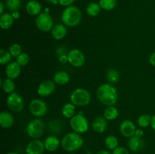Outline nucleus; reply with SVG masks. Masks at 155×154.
<instances>
[{"instance_id":"obj_46","label":"nucleus","mask_w":155,"mask_h":154,"mask_svg":"<svg viewBox=\"0 0 155 154\" xmlns=\"http://www.w3.org/2000/svg\"><path fill=\"white\" fill-rule=\"evenodd\" d=\"M6 154H19V153L17 152H7Z\"/></svg>"},{"instance_id":"obj_7","label":"nucleus","mask_w":155,"mask_h":154,"mask_svg":"<svg viewBox=\"0 0 155 154\" xmlns=\"http://www.w3.org/2000/svg\"><path fill=\"white\" fill-rule=\"evenodd\" d=\"M36 26L40 31L49 32L54 27V21L49 12L42 11L37 15L35 20Z\"/></svg>"},{"instance_id":"obj_39","label":"nucleus","mask_w":155,"mask_h":154,"mask_svg":"<svg viewBox=\"0 0 155 154\" xmlns=\"http://www.w3.org/2000/svg\"><path fill=\"white\" fill-rule=\"evenodd\" d=\"M149 63L151 66L155 67V51L151 53V54L149 57Z\"/></svg>"},{"instance_id":"obj_25","label":"nucleus","mask_w":155,"mask_h":154,"mask_svg":"<svg viewBox=\"0 0 155 154\" xmlns=\"http://www.w3.org/2000/svg\"><path fill=\"white\" fill-rule=\"evenodd\" d=\"M76 106L72 103H66L61 108V113L64 117L67 119H71L76 115Z\"/></svg>"},{"instance_id":"obj_2","label":"nucleus","mask_w":155,"mask_h":154,"mask_svg":"<svg viewBox=\"0 0 155 154\" xmlns=\"http://www.w3.org/2000/svg\"><path fill=\"white\" fill-rule=\"evenodd\" d=\"M84 140L80 134L77 132H69L65 134L61 140V146L62 149L68 152H74L77 151L83 146Z\"/></svg>"},{"instance_id":"obj_3","label":"nucleus","mask_w":155,"mask_h":154,"mask_svg":"<svg viewBox=\"0 0 155 154\" xmlns=\"http://www.w3.org/2000/svg\"><path fill=\"white\" fill-rule=\"evenodd\" d=\"M62 23L66 27H74L79 25L82 20V12L78 7L71 5L64 9L61 16Z\"/></svg>"},{"instance_id":"obj_37","label":"nucleus","mask_w":155,"mask_h":154,"mask_svg":"<svg viewBox=\"0 0 155 154\" xmlns=\"http://www.w3.org/2000/svg\"><path fill=\"white\" fill-rule=\"evenodd\" d=\"M56 53H57L58 56H61V55H63V54H68V49L66 48L65 46H59L58 48L57 51H56Z\"/></svg>"},{"instance_id":"obj_29","label":"nucleus","mask_w":155,"mask_h":154,"mask_svg":"<svg viewBox=\"0 0 155 154\" xmlns=\"http://www.w3.org/2000/svg\"><path fill=\"white\" fill-rule=\"evenodd\" d=\"M5 4L6 8L11 12L19 11L22 5L21 0H6Z\"/></svg>"},{"instance_id":"obj_21","label":"nucleus","mask_w":155,"mask_h":154,"mask_svg":"<svg viewBox=\"0 0 155 154\" xmlns=\"http://www.w3.org/2000/svg\"><path fill=\"white\" fill-rule=\"evenodd\" d=\"M70 75L68 72L64 70L57 71L54 74L53 76V81L55 82V84L60 85H64L68 84L70 82Z\"/></svg>"},{"instance_id":"obj_8","label":"nucleus","mask_w":155,"mask_h":154,"mask_svg":"<svg viewBox=\"0 0 155 154\" xmlns=\"http://www.w3.org/2000/svg\"><path fill=\"white\" fill-rule=\"evenodd\" d=\"M29 110L33 116L40 118L45 116L48 112V106L46 103L42 99L35 98L30 102Z\"/></svg>"},{"instance_id":"obj_16","label":"nucleus","mask_w":155,"mask_h":154,"mask_svg":"<svg viewBox=\"0 0 155 154\" xmlns=\"http://www.w3.org/2000/svg\"><path fill=\"white\" fill-rule=\"evenodd\" d=\"M107 119L104 117V116H98V117L95 118L92 124V129L95 132L98 133V134H101L104 133L106 131L107 127Z\"/></svg>"},{"instance_id":"obj_14","label":"nucleus","mask_w":155,"mask_h":154,"mask_svg":"<svg viewBox=\"0 0 155 154\" xmlns=\"http://www.w3.org/2000/svg\"><path fill=\"white\" fill-rule=\"evenodd\" d=\"M21 72V66L17 61H12L6 65L5 75L7 78L16 79L20 76Z\"/></svg>"},{"instance_id":"obj_23","label":"nucleus","mask_w":155,"mask_h":154,"mask_svg":"<svg viewBox=\"0 0 155 154\" xmlns=\"http://www.w3.org/2000/svg\"><path fill=\"white\" fill-rule=\"evenodd\" d=\"M0 85H1L2 89L5 93L10 95V94L15 92V84L13 79H11L9 78H5L4 79H1Z\"/></svg>"},{"instance_id":"obj_34","label":"nucleus","mask_w":155,"mask_h":154,"mask_svg":"<svg viewBox=\"0 0 155 154\" xmlns=\"http://www.w3.org/2000/svg\"><path fill=\"white\" fill-rule=\"evenodd\" d=\"M16 61L21 65V66H25L26 65L28 64L30 61V56L27 53L22 52L18 57H16Z\"/></svg>"},{"instance_id":"obj_20","label":"nucleus","mask_w":155,"mask_h":154,"mask_svg":"<svg viewBox=\"0 0 155 154\" xmlns=\"http://www.w3.org/2000/svg\"><path fill=\"white\" fill-rule=\"evenodd\" d=\"M67 27L64 24H57L53 27L51 30V34L53 39L56 40L63 39L67 35Z\"/></svg>"},{"instance_id":"obj_19","label":"nucleus","mask_w":155,"mask_h":154,"mask_svg":"<svg viewBox=\"0 0 155 154\" xmlns=\"http://www.w3.org/2000/svg\"><path fill=\"white\" fill-rule=\"evenodd\" d=\"M145 146V142L142 137H138L136 136H133L130 137L128 140V147L133 152H139L141 151Z\"/></svg>"},{"instance_id":"obj_45","label":"nucleus","mask_w":155,"mask_h":154,"mask_svg":"<svg viewBox=\"0 0 155 154\" xmlns=\"http://www.w3.org/2000/svg\"><path fill=\"white\" fill-rule=\"evenodd\" d=\"M45 1H47L50 4L54 5H58V0H45Z\"/></svg>"},{"instance_id":"obj_36","label":"nucleus","mask_w":155,"mask_h":154,"mask_svg":"<svg viewBox=\"0 0 155 154\" xmlns=\"http://www.w3.org/2000/svg\"><path fill=\"white\" fill-rule=\"evenodd\" d=\"M75 0H58V4L63 7H69V6L73 5Z\"/></svg>"},{"instance_id":"obj_44","label":"nucleus","mask_w":155,"mask_h":154,"mask_svg":"<svg viewBox=\"0 0 155 154\" xmlns=\"http://www.w3.org/2000/svg\"><path fill=\"white\" fill-rule=\"evenodd\" d=\"M96 154H112V153H110V152H109L108 150H107V149H101V150L98 151V152H96Z\"/></svg>"},{"instance_id":"obj_24","label":"nucleus","mask_w":155,"mask_h":154,"mask_svg":"<svg viewBox=\"0 0 155 154\" xmlns=\"http://www.w3.org/2000/svg\"><path fill=\"white\" fill-rule=\"evenodd\" d=\"M119 116V110H117L115 106H108L104 110L103 116L107 119V121L115 120Z\"/></svg>"},{"instance_id":"obj_9","label":"nucleus","mask_w":155,"mask_h":154,"mask_svg":"<svg viewBox=\"0 0 155 154\" xmlns=\"http://www.w3.org/2000/svg\"><path fill=\"white\" fill-rule=\"evenodd\" d=\"M6 105L11 111L14 113H20L24 107V101L19 94L13 92L8 95Z\"/></svg>"},{"instance_id":"obj_40","label":"nucleus","mask_w":155,"mask_h":154,"mask_svg":"<svg viewBox=\"0 0 155 154\" xmlns=\"http://www.w3.org/2000/svg\"><path fill=\"white\" fill-rule=\"evenodd\" d=\"M143 135H144V132L143 131H142V129H141V128H137L134 136H136V137H143Z\"/></svg>"},{"instance_id":"obj_13","label":"nucleus","mask_w":155,"mask_h":154,"mask_svg":"<svg viewBox=\"0 0 155 154\" xmlns=\"http://www.w3.org/2000/svg\"><path fill=\"white\" fill-rule=\"evenodd\" d=\"M136 127L134 122L130 119H125L120 125V131L121 134L125 137H133L135 135L136 131Z\"/></svg>"},{"instance_id":"obj_43","label":"nucleus","mask_w":155,"mask_h":154,"mask_svg":"<svg viewBox=\"0 0 155 154\" xmlns=\"http://www.w3.org/2000/svg\"><path fill=\"white\" fill-rule=\"evenodd\" d=\"M150 126L151 127L153 130L155 131V114L151 116V125Z\"/></svg>"},{"instance_id":"obj_27","label":"nucleus","mask_w":155,"mask_h":154,"mask_svg":"<svg viewBox=\"0 0 155 154\" xmlns=\"http://www.w3.org/2000/svg\"><path fill=\"white\" fill-rule=\"evenodd\" d=\"M118 144H119V140L116 136L108 135L104 139V145H105L107 149L114 150L117 146H119Z\"/></svg>"},{"instance_id":"obj_31","label":"nucleus","mask_w":155,"mask_h":154,"mask_svg":"<svg viewBox=\"0 0 155 154\" xmlns=\"http://www.w3.org/2000/svg\"><path fill=\"white\" fill-rule=\"evenodd\" d=\"M151 116L148 114H143L138 119L137 123L141 128H147L151 125Z\"/></svg>"},{"instance_id":"obj_28","label":"nucleus","mask_w":155,"mask_h":154,"mask_svg":"<svg viewBox=\"0 0 155 154\" xmlns=\"http://www.w3.org/2000/svg\"><path fill=\"white\" fill-rule=\"evenodd\" d=\"M106 79L108 83L115 84L120 80V72L115 69H110L107 71L106 73Z\"/></svg>"},{"instance_id":"obj_15","label":"nucleus","mask_w":155,"mask_h":154,"mask_svg":"<svg viewBox=\"0 0 155 154\" xmlns=\"http://www.w3.org/2000/svg\"><path fill=\"white\" fill-rule=\"evenodd\" d=\"M45 150L48 152H54L61 146V141L58 137L55 135H49L44 140Z\"/></svg>"},{"instance_id":"obj_32","label":"nucleus","mask_w":155,"mask_h":154,"mask_svg":"<svg viewBox=\"0 0 155 154\" xmlns=\"http://www.w3.org/2000/svg\"><path fill=\"white\" fill-rule=\"evenodd\" d=\"M12 54H10L9 51L5 49L0 50V63L2 65H7L10 62H12Z\"/></svg>"},{"instance_id":"obj_12","label":"nucleus","mask_w":155,"mask_h":154,"mask_svg":"<svg viewBox=\"0 0 155 154\" xmlns=\"http://www.w3.org/2000/svg\"><path fill=\"white\" fill-rule=\"evenodd\" d=\"M45 150L44 142L39 139H33L26 146V154H43Z\"/></svg>"},{"instance_id":"obj_30","label":"nucleus","mask_w":155,"mask_h":154,"mask_svg":"<svg viewBox=\"0 0 155 154\" xmlns=\"http://www.w3.org/2000/svg\"><path fill=\"white\" fill-rule=\"evenodd\" d=\"M98 4L101 6V9L109 11L116 7L117 0H99Z\"/></svg>"},{"instance_id":"obj_10","label":"nucleus","mask_w":155,"mask_h":154,"mask_svg":"<svg viewBox=\"0 0 155 154\" xmlns=\"http://www.w3.org/2000/svg\"><path fill=\"white\" fill-rule=\"evenodd\" d=\"M68 63L71 66H74V67H82L85 64V62H86L85 54H83V51H81L79 49H77V48L68 51Z\"/></svg>"},{"instance_id":"obj_41","label":"nucleus","mask_w":155,"mask_h":154,"mask_svg":"<svg viewBox=\"0 0 155 154\" xmlns=\"http://www.w3.org/2000/svg\"><path fill=\"white\" fill-rule=\"evenodd\" d=\"M12 15L15 20L19 19L20 17H21V14H20L19 11H16L12 12Z\"/></svg>"},{"instance_id":"obj_4","label":"nucleus","mask_w":155,"mask_h":154,"mask_svg":"<svg viewBox=\"0 0 155 154\" xmlns=\"http://www.w3.org/2000/svg\"><path fill=\"white\" fill-rule=\"evenodd\" d=\"M91 98L92 97L89 91L83 88H78L71 92L70 101L76 107H85L90 103Z\"/></svg>"},{"instance_id":"obj_1","label":"nucleus","mask_w":155,"mask_h":154,"mask_svg":"<svg viewBox=\"0 0 155 154\" xmlns=\"http://www.w3.org/2000/svg\"><path fill=\"white\" fill-rule=\"evenodd\" d=\"M96 97L104 106H114L118 101V92L113 85L104 83L97 88Z\"/></svg>"},{"instance_id":"obj_11","label":"nucleus","mask_w":155,"mask_h":154,"mask_svg":"<svg viewBox=\"0 0 155 154\" xmlns=\"http://www.w3.org/2000/svg\"><path fill=\"white\" fill-rule=\"evenodd\" d=\"M55 90V82L52 80H45L39 85L37 88V94L40 97L45 98L52 95Z\"/></svg>"},{"instance_id":"obj_22","label":"nucleus","mask_w":155,"mask_h":154,"mask_svg":"<svg viewBox=\"0 0 155 154\" xmlns=\"http://www.w3.org/2000/svg\"><path fill=\"white\" fill-rule=\"evenodd\" d=\"M14 21L15 19L12 17V14L5 12L0 16V27L2 30H8L13 25Z\"/></svg>"},{"instance_id":"obj_47","label":"nucleus","mask_w":155,"mask_h":154,"mask_svg":"<svg viewBox=\"0 0 155 154\" xmlns=\"http://www.w3.org/2000/svg\"><path fill=\"white\" fill-rule=\"evenodd\" d=\"M69 154H77V153H75V152H71V153H69Z\"/></svg>"},{"instance_id":"obj_33","label":"nucleus","mask_w":155,"mask_h":154,"mask_svg":"<svg viewBox=\"0 0 155 154\" xmlns=\"http://www.w3.org/2000/svg\"><path fill=\"white\" fill-rule=\"evenodd\" d=\"M8 51L10 54H12V57H18L22 53V48H21L19 44L14 43L10 45Z\"/></svg>"},{"instance_id":"obj_35","label":"nucleus","mask_w":155,"mask_h":154,"mask_svg":"<svg viewBox=\"0 0 155 154\" xmlns=\"http://www.w3.org/2000/svg\"><path fill=\"white\" fill-rule=\"evenodd\" d=\"M112 154H130V152L127 148L124 146H117L112 152Z\"/></svg>"},{"instance_id":"obj_18","label":"nucleus","mask_w":155,"mask_h":154,"mask_svg":"<svg viewBox=\"0 0 155 154\" xmlns=\"http://www.w3.org/2000/svg\"><path fill=\"white\" fill-rule=\"evenodd\" d=\"M15 118L8 111H2L0 113V125L2 128H9L13 126Z\"/></svg>"},{"instance_id":"obj_6","label":"nucleus","mask_w":155,"mask_h":154,"mask_svg":"<svg viewBox=\"0 0 155 154\" xmlns=\"http://www.w3.org/2000/svg\"><path fill=\"white\" fill-rule=\"evenodd\" d=\"M45 129V125L43 121L39 118H36L28 122L26 131L32 139H39L44 134Z\"/></svg>"},{"instance_id":"obj_42","label":"nucleus","mask_w":155,"mask_h":154,"mask_svg":"<svg viewBox=\"0 0 155 154\" xmlns=\"http://www.w3.org/2000/svg\"><path fill=\"white\" fill-rule=\"evenodd\" d=\"M5 4L3 3L2 1L0 2V14H2L5 13Z\"/></svg>"},{"instance_id":"obj_17","label":"nucleus","mask_w":155,"mask_h":154,"mask_svg":"<svg viewBox=\"0 0 155 154\" xmlns=\"http://www.w3.org/2000/svg\"><path fill=\"white\" fill-rule=\"evenodd\" d=\"M27 14L31 16H37L42 12V5L40 2L36 0H30L25 6Z\"/></svg>"},{"instance_id":"obj_38","label":"nucleus","mask_w":155,"mask_h":154,"mask_svg":"<svg viewBox=\"0 0 155 154\" xmlns=\"http://www.w3.org/2000/svg\"><path fill=\"white\" fill-rule=\"evenodd\" d=\"M58 61L60 62L61 63H68V54H63V55H61L58 57Z\"/></svg>"},{"instance_id":"obj_26","label":"nucleus","mask_w":155,"mask_h":154,"mask_svg":"<svg viewBox=\"0 0 155 154\" xmlns=\"http://www.w3.org/2000/svg\"><path fill=\"white\" fill-rule=\"evenodd\" d=\"M101 10V8L98 3L92 2H90L86 6V11L87 14L90 17H97L100 14Z\"/></svg>"},{"instance_id":"obj_5","label":"nucleus","mask_w":155,"mask_h":154,"mask_svg":"<svg viewBox=\"0 0 155 154\" xmlns=\"http://www.w3.org/2000/svg\"><path fill=\"white\" fill-rule=\"evenodd\" d=\"M70 126L73 131L77 132L78 134H84L89 131V121L86 119V116L82 113V112L76 114L70 119Z\"/></svg>"}]
</instances>
